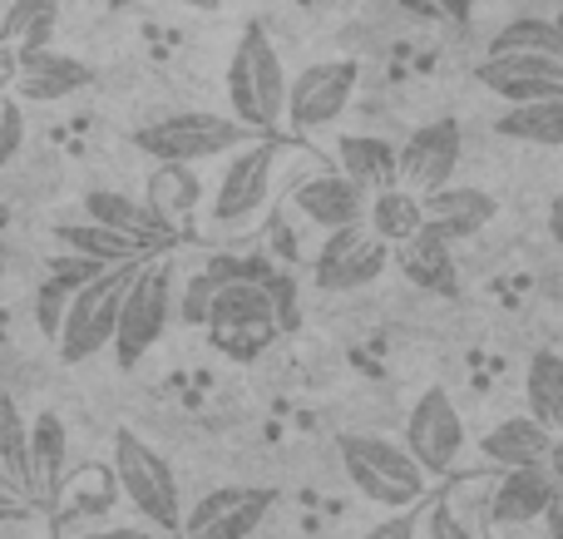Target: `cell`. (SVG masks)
<instances>
[{
	"label": "cell",
	"instance_id": "12",
	"mask_svg": "<svg viewBox=\"0 0 563 539\" xmlns=\"http://www.w3.org/2000/svg\"><path fill=\"white\" fill-rule=\"evenodd\" d=\"M390 248L380 243L371 228H346V233H327L311 257V283L321 293H356L371 287L390 267Z\"/></svg>",
	"mask_w": 563,
	"mask_h": 539
},
{
	"label": "cell",
	"instance_id": "21",
	"mask_svg": "<svg viewBox=\"0 0 563 539\" xmlns=\"http://www.w3.org/2000/svg\"><path fill=\"white\" fill-rule=\"evenodd\" d=\"M336 174H346L361 194H386L400 184V148L380 134H341Z\"/></svg>",
	"mask_w": 563,
	"mask_h": 539
},
{
	"label": "cell",
	"instance_id": "34",
	"mask_svg": "<svg viewBox=\"0 0 563 539\" xmlns=\"http://www.w3.org/2000/svg\"><path fill=\"white\" fill-rule=\"evenodd\" d=\"M20 148H25V105L15 95H0V168L15 164Z\"/></svg>",
	"mask_w": 563,
	"mask_h": 539
},
{
	"label": "cell",
	"instance_id": "40",
	"mask_svg": "<svg viewBox=\"0 0 563 539\" xmlns=\"http://www.w3.org/2000/svg\"><path fill=\"white\" fill-rule=\"evenodd\" d=\"M440 20H455V25H465L470 15H475V0H435Z\"/></svg>",
	"mask_w": 563,
	"mask_h": 539
},
{
	"label": "cell",
	"instance_id": "9",
	"mask_svg": "<svg viewBox=\"0 0 563 539\" xmlns=\"http://www.w3.org/2000/svg\"><path fill=\"white\" fill-rule=\"evenodd\" d=\"M361 89V59H321L307 65L287 89V129L297 134H321L351 109Z\"/></svg>",
	"mask_w": 563,
	"mask_h": 539
},
{
	"label": "cell",
	"instance_id": "27",
	"mask_svg": "<svg viewBox=\"0 0 563 539\" xmlns=\"http://www.w3.org/2000/svg\"><path fill=\"white\" fill-rule=\"evenodd\" d=\"M144 204L178 233V228L194 218V208L203 204V184H198V174L184 164H154V174H148V184H144Z\"/></svg>",
	"mask_w": 563,
	"mask_h": 539
},
{
	"label": "cell",
	"instance_id": "14",
	"mask_svg": "<svg viewBox=\"0 0 563 539\" xmlns=\"http://www.w3.org/2000/svg\"><path fill=\"white\" fill-rule=\"evenodd\" d=\"M475 79L479 89L505 99V109L563 99V59H549V55H485Z\"/></svg>",
	"mask_w": 563,
	"mask_h": 539
},
{
	"label": "cell",
	"instance_id": "18",
	"mask_svg": "<svg viewBox=\"0 0 563 539\" xmlns=\"http://www.w3.org/2000/svg\"><path fill=\"white\" fill-rule=\"evenodd\" d=\"M499 213L495 194H485V188H465V184H450L440 188V194L426 198V233H435L440 243H465V238H475L479 228H489Z\"/></svg>",
	"mask_w": 563,
	"mask_h": 539
},
{
	"label": "cell",
	"instance_id": "29",
	"mask_svg": "<svg viewBox=\"0 0 563 539\" xmlns=\"http://www.w3.org/2000/svg\"><path fill=\"white\" fill-rule=\"evenodd\" d=\"M489 55H549L563 59V20L549 15H519L489 35Z\"/></svg>",
	"mask_w": 563,
	"mask_h": 539
},
{
	"label": "cell",
	"instance_id": "17",
	"mask_svg": "<svg viewBox=\"0 0 563 539\" xmlns=\"http://www.w3.org/2000/svg\"><path fill=\"white\" fill-rule=\"evenodd\" d=\"M559 481L549 465H525V471H505L489 485V525L499 530H525V525H544V510L554 501Z\"/></svg>",
	"mask_w": 563,
	"mask_h": 539
},
{
	"label": "cell",
	"instance_id": "43",
	"mask_svg": "<svg viewBox=\"0 0 563 539\" xmlns=\"http://www.w3.org/2000/svg\"><path fill=\"white\" fill-rule=\"evenodd\" d=\"M549 233H554V243L563 248V188H559L554 204H549Z\"/></svg>",
	"mask_w": 563,
	"mask_h": 539
},
{
	"label": "cell",
	"instance_id": "24",
	"mask_svg": "<svg viewBox=\"0 0 563 539\" xmlns=\"http://www.w3.org/2000/svg\"><path fill=\"white\" fill-rule=\"evenodd\" d=\"M85 218L114 228V233H124V238H139V243H148V248H164L168 238H174V228H168L154 208L134 204V198L119 194V188H95V194H85Z\"/></svg>",
	"mask_w": 563,
	"mask_h": 539
},
{
	"label": "cell",
	"instance_id": "6",
	"mask_svg": "<svg viewBox=\"0 0 563 539\" xmlns=\"http://www.w3.org/2000/svg\"><path fill=\"white\" fill-rule=\"evenodd\" d=\"M139 267L144 263H124V267H104L95 283L79 287V297L69 302L65 327L55 337V352L65 366H85L89 356H99L104 346H114L119 332V307H124V293L134 287Z\"/></svg>",
	"mask_w": 563,
	"mask_h": 539
},
{
	"label": "cell",
	"instance_id": "8",
	"mask_svg": "<svg viewBox=\"0 0 563 539\" xmlns=\"http://www.w3.org/2000/svg\"><path fill=\"white\" fill-rule=\"evenodd\" d=\"M277 332H282V312L273 293L263 283H253V277H228L213 312H208V337H213L218 352L233 356V362H253L277 342Z\"/></svg>",
	"mask_w": 563,
	"mask_h": 539
},
{
	"label": "cell",
	"instance_id": "13",
	"mask_svg": "<svg viewBox=\"0 0 563 539\" xmlns=\"http://www.w3.org/2000/svg\"><path fill=\"white\" fill-rule=\"evenodd\" d=\"M460 154H465V134H460L455 119H430V124L410 129L406 144H400V188L420 198L450 188Z\"/></svg>",
	"mask_w": 563,
	"mask_h": 539
},
{
	"label": "cell",
	"instance_id": "23",
	"mask_svg": "<svg viewBox=\"0 0 563 539\" xmlns=\"http://www.w3.org/2000/svg\"><path fill=\"white\" fill-rule=\"evenodd\" d=\"M99 273H104V267L85 263V257H75V253L55 257V263L45 267V277H40V287H35V327L49 337V342H55L59 327H65V312L79 297V287L95 283Z\"/></svg>",
	"mask_w": 563,
	"mask_h": 539
},
{
	"label": "cell",
	"instance_id": "36",
	"mask_svg": "<svg viewBox=\"0 0 563 539\" xmlns=\"http://www.w3.org/2000/svg\"><path fill=\"white\" fill-rule=\"evenodd\" d=\"M361 539H420V515L416 510H400V515H386L380 525H371Z\"/></svg>",
	"mask_w": 563,
	"mask_h": 539
},
{
	"label": "cell",
	"instance_id": "28",
	"mask_svg": "<svg viewBox=\"0 0 563 539\" xmlns=\"http://www.w3.org/2000/svg\"><path fill=\"white\" fill-rule=\"evenodd\" d=\"M525 406L549 436H563V356L539 346L525 366Z\"/></svg>",
	"mask_w": 563,
	"mask_h": 539
},
{
	"label": "cell",
	"instance_id": "19",
	"mask_svg": "<svg viewBox=\"0 0 563 539\" xmlns=\"http://www.w3.org/2000/svg\"><path fill=\"white\" fill-rule=\"evenodd\" d=\"M65 455H69V436L59 411H40L30 421V495L35 510H55L65 495Z\"/></svg>",
	"mask_w": 563,
	"mask_h": 539
},
{
	"label": "cell",
	"instance_id": "49",
	"mask_svg": "<svg viewBox=\"0 0 563 539\" xmlns=\"http://www.w3.org/2000/svg\"><path fill=\"white\" fill-rule=\"evenodd\" d=\"M0 20H5V0H0Z\"/></svg>",
	"mask_w": 563,
	"mask_h": 539
},
{
	"label": "cell",
	"instance_id": "7",
	"mask_svg": "<svg viewBox=\"0 0 563 539\" xmlns=\"http://www.w3.org/2000/svg\"><path fill=\"white\" fill-rule=\"evenodd\" d=\"M174 263L164 253L148 257L139 267L134 287L124 293V307H119V332H114V362L124 372H134L158 342H164L168 322L178 317V302H174Z\"/></svg>",
	"mask_w": 563,
	"mask_h": 539
},
{
	"label": "cell",
	"instance_id": "46",
	"mask_svg": "<svg viewBox=\"0 0 563 539\" xmlns=\"http://www.w3.org/2000/svg\"><path fill=\"white\" fill-rule=\"evenodd\" d=\"M109 10H129V6H139V0H104Z\"/></svg>",
	"mask_w": 563,
	"mask_h": 539
},
{
	"label": "cell",
	"instance_id": "3",
	"mask_svg": "<svg viewBox=\"0 0 563 539\" xmlns=\"http://www.w3.org/2000/svg\"><path fill=\"white\" fill-rule=\"evenodd\" d=\"M114 491L144 515V525H154L158 535L184 530V501H178V475L164 461L154 441H144L139 431L119 426L114 431Z\"/></svg>",
	"mask_w": 563,
	"mask_h": 539
},
{
	"label": "cell",
	"instance_id": "16",
	"mask_svg": "<svg viewBox=\"0 0 563 539\" xmlns=\"http://www.w3.org/2000/svg\"><path fill=\"white\" fill-rule=\"evenodd\" d=\"M95 85V65L65 55V50H25L20 55V85L15 99L20 105H59V99L79 95V89Z\"/></svg>",
	"mask_w": 563,
	"mask_h": 539
},
{
	"label": "cell",
	"instance_id": "44",
	"mask_svg": "<svg viewBox=\"0 0 563 539\" xmlns=\"http://www.w3.org/2000/svg\"><path fill=\"white\" fill-rule=\"evenodd\" d=\"M544 465H549V475H554V481L563 485V436H554V451H549Z\"/></svg>",
	"mask_w": 563,
	"mask_h": 539
},
{
	"label": "cell",
	"instance_id": "1",
	"mask_svg": "<svg viewBox=\"0 0 563 539\" xmlns=\"http://www.w3.org/2000/svg\"><path fill=\"white\" fill-rule=\"evenodd\" d=\"M287 89H291V75L282 65L273 35L257 20L243 25L233 59H228V105H233V119L247 134L273 139L287 124Z\"/></svg>",
	"mask_w": 563,
	"mask_h": 539
},
{
	"label": "cell",
	"instance_id": "42",
	"mask_svg": "<svg viewBox=\"0 0 563 539\" xmlns=\"http://www.w3.org/2000/svg\"><path fill=\"white\" fill-rule=\"evenodd\" d=\"M406 15H416V20H440V10H435V0H396Z\"/></svg>",
	"mask_w": 563,
	"mask_h": 539
},
{
	"label": "cell",
	"instance_id": "35",
	"mask_svg": "<svg viewBox=\"0 0 563 539\" xmlns=\"http://www.w3.org/2000/svg\"><path fill=\"white\" fill-rule=\"evenodd\" d=\"M420 535L426 539H479L475 530H470V520L450 501H430L426 520H420Z\"/></svg>",
	"mask_w": 563,
	"mask_h": 539
},
{
	"label": "cell",
	"instance_id": "45",
	"mask_svg": "<svg viewBox=\"0 0 563 539\" xmlns=\"http://www.w3.org/2000/svg\"><path fill=\"white\" fill-rule=\"evenodd\" d=\"M178 6H188V10H203V15H213V10H223V0H178Z\"/></svg>",
	"mask_w": 563,
	"mask_h": 539
},
{
	"label": "cell",
	"instance_id": "39",
	"mask_svg": "<svg viewBox=\"0 0 563 539\" xmlns=\"http://www.w3.org/2000/svg\"><path fill=\"white\" fill-rule=\"evenodd\" d=\"M79 539H168V535L144 530V525H104V530H85Z\"/></svg>",
	"mask_w": 563,
	"mask_h": 539
},
{
	"label": "cell",
	"instance_id": "25",
	"mask_svg": "<svg viewBox=\"0 0 563 539\" xmlns=\"http://www.w3.org/2000/svg\"><path fill=\"white\" fill-rule=\"evenodd\" d=\"M390 267H400L410 287H426V293H455L460 287V267H455V248L440 243L435 233L410 238L406 248H396Z\"/></svg>",
	"mask_w": 563,
	"mask_h": 539
},
{
	"label": "cell",
	"instance_id": "11",
	"mask_svg": "<svg viewBox=\"0 0 563 539\" xmlns=\"http://www.w3.org/2000/svg\"><path fill=\"white\" fill-rule=\"evenodd\" d=\"M277 491L263 485H218L184 510V539H253L267 525Z\"/></svg>",
	"mask_w": 563,
	"mask_h": 539
},
{
	"label": "cell",
	"instance_id": "41",
	"mask_svg": "<svg viewBox=\"0 0 563 539\" xmlns=\"http://www.w3.org/2000/svg\"><path fill=\"white\" fill-rule=\"evenodd\" d=\"M544 535L563 539V485L554 491V501H549V510H544Z\"/></svg>",
	"mask_w": 563,
	"mask_h": 539
},
{
	"label": "cell",
	"instance_id": "2",
	"mask_svg": "<svg viewBox=\"0 0 563 539\" xmlns=\"http://www.w3.org/2000/svg\"><path fill=\"white\" fill-rule=\"evenodd\" d=\"M336 455H341L346 481L356 485L371 505H380V510H390V515L416 510L420 495L430 491V475L420 471L416 455H410L400 441H390V436L346 431L336 441Z\"/></svg>",
	"mask_w": 563,
	"mask_h": 539
},
{
	"label": "cell",
	"instance_id": "22",
	"mask_svg": "<svg viewBox=\"0 0 563 539\" xmlns=\"http://www.w3.org/2000/svg\"><path fill=\"white\" fill-rule=\"evenodd\" d=\"M55 243L65 248V253L95 263V267L148 263V257L164 253V248H148V243H139V238H124V233H114V228H104V223H89V218H79V223H59L55 228Z\"/></svg>",
	"mask_w": 563,
	"mask_h": 539
},
{
	"label": "cell",
	"instance_id": "31",
	"mask_svg": "<svg viewBox=\"0 0 563 539\" xmlns=\"http://www.w3.org/2000/svg\"><path fill=\"white\" fill-rule=\"evenodd\" d=\"M499 139H515V144H539V148H563V99L549 105H525V109H505L495 119Z\"/></svg>",
	"mask_w": 563,
	"mask_h": 539
},
{
	"label": "cell",
	"instance_id": "30",
	"mask_svg": "<svg viewBox=\"0 0 563 539\" xmlns=\"http://www.w3.org/2000/svg\"><path fill=\"white\" fill-rule=\"evenodd\" d=\"M59 25V0H5V20H0V40L25 50H49Z\"/></svg>",
	"mask_w": 563,
	"mask_h": 539
},
{
	"label": "cell",
	"instance_id": "10",
	"mask_svg": "<svg viewBox=\"0 0 563 539\" xmlns=\"http://www.w3.org/2000/svg\"><path fill=\"white\" fill-rule=\"evenodd\" d=\"M400 446L416 455V465L430 475V481L455 471L460 451H465V416H460V406L450 402L445 386H426V392H420V402L410 406V416H406Z\"/></svg>",
	"mask_w": 563,
	"mask_h": 539
},
{
	"label": "cell",
	"instance_id": "32",
	"mask_svg": "<svg viewBox=\"0 0 563 539\" xmlns=\"http://www.w3.org/2000/svg\"><path fill=\"white\" fill-rule=\"evenodd\" d=\"M0 471L15 491H30V421L10 396H0Z\"/></svg>",
	"mask_w": 563,
	"mask_h": 539
},
{
	"label": "cell",
	"instance_id": "47",
	"mask_svg": "<svg viewBox=\"0 0 563 539\" xmlns=\"http://www.w3.org/2000/svg\"><path fill=\"white\" fill-rule=\"evenodd\" d=\"M0 277H5V228H0Z\"/></svg>",
	"mask_w": 563,
	"mask_h": 539
},
{
	"label": "cell",
	"instance_id": "15",
	"mask_svg": "<svg viewBox=\"0 0 563 539\" xmlns=\"http://www.w3.org/2000/svg\"><path fill=\"white\" fill-rule=\"evenodd\" d=\"M291 208L301 213V223L321 228V238H327V233H346V228H366L371 194H361L336 168H321V174L301 178L291 188Z\"/></svg>",
	"mask_w": 563,
	"mask_h": 539
},
{
	"label": "cell",
	"instance_id": "37",
	"mask_svg": "<svg viewBox=\"0 0 563 539\" xmlns=\"http://www.w3.org/2000/svg\"><path fill=\"white\" fill-rule=\"evenodd\" d=\"M35 515V501H25L20 491H0V525H20Z\"/></svg>",
	"mask_w": 563,
	"mask_h": 539
},
{
	"label": "cell",
	"instance_id": "5",
	"mask_svg": "<svg viewBox=\"0 0 563 539\" xmlns=\"http://www.w3.org/2000/svg\"><path fill=\"white\" fill-rule=\"evenodd\" d=\"M282 158H287V144H277V134L253 139L247 148H238V154L228 158V168L218 174L213 198H208V223H213V233H243V228H253L257 218H263Z\"/></svg>",
	"mask_w": 563,
	"mask_h": 539
},
{
	"label": "cell",
	"instance_id": "20",
	"mask_svg": "<svg viewBox=\"0 0 563 539\" xmlns=\"http://www.w3.org/2000/svg\"><path fill=\"white\" fill-rule=\"evenodd\" d=\"M549 451H554V436H549L529 411L505 416L495 431L479 436V461H485V465H499V471H525V465H544Z\"/></svg>",
	"mask_w": 563,
	"mask_h": 539
},
{
	"label": "cell",
	"instance_id": "4",
	"mask_svg": "<svg viewBox=\"0 0 563 539\" xmlns=\"http://www.w3.org/2000/svg\"><path fill=\"white\" fill-rule=\"evenodd\" d=\"M257 134H247L233 114H208V109H184V114L154 119V124L134 129L129 144L139 154H148L154 164H208V158H233L238 148H247Z\"/></svg>",
	"mask_w": 563,
	"mask_h": 539
},
{
	"label": "cell",
	"instance_id": "33",
	"mask_svg": "<svg viewBox=\"0 0 563 539\" xmlns=\"http://www.w3.org/2000/svg\"><path fill=\"white\" fill-rule=\"evenodd\" d=\"M223 283H228V273H198L194 283L184 287V307H178V317H184L188 327H208V312H213Z\"/></svg>",
	"mask_w": 563,
	"mask_h": 539
},
{
	"label": "cell",
	"instance_id": "26",
	"mask_svg": "<svg viewBox=\"0 0 563 539\" xmlns=\"http://www.w3.org/2000/svg\"><path fill=\"white\" fill-rule=\"evenodd\" d=\"M366 228L396 253V248H406L410 238L426 233V198L410 194V188H400V184L386 188V194H371Z\"/></svg>",
	"mask_w": 563,
	"mask_h": 539
},
{
	"label": "cell",
	"instance_id": "38",
	"mask_svg": "<svg viewBox=\"0 0 563 539\" xmlns=\"http://www.w3.org/2000/svg\"><path fill=\"white\" fill-rule=\"evenodd\" d=\"M20 85V50L0 40V95H15Z\"/></svg>",
	"mask_w": 563,
	"mask_h": 539
},
{
	"label": "cell",
	"instance_id": "48",
	"mask_svg": "<svg viewBox=\"0 0 563 539\" xmlns=\"http://www.w3.org/2000/svg\"><path fill=\"white\" fill-rule=\"evenodd\" d=\"M0 491H15V485H10V475H5V471H0Z\"/></svg>",
	"mask_w": 563,
	"mask_h": 539
}]
</instances>
